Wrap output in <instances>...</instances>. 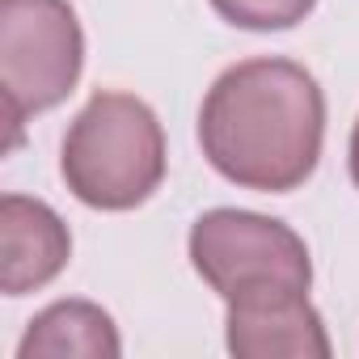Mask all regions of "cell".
<instances>
[{
	"instance_id": "6da1fadb",
	"label": "cell",
	"mask_w": 359,
	"mask_h": 359,
	"mask_svg": "<svg viewBox=\"0 0 359 359\" xmlns=\"http://www.w3.org/2000/svg\"><path fill=\"white\" fill-rule=\"evenodd\" d=\"M325 140V97L309 68L266 55L229 68L203 97L199 144L212 169L262 195L304 187Z\"/></svg>"
},
{
	"instance_id": "7a4b0ae2",
	"label": "cell",
	"mask_w": 359,
	"mask_h": 359,
	"mask_svg": "<svg viewBox=\"0 0 359 359\" xmlns=\"http://www.w3.org/2000/svg\"><path fill=\"white\" fill-rule=\"evenodd\" d=\"M60 173L85 208H140L165 177V131L152 106L118 89L93 93L64 135Z\"/></svg>"
},
{
	"instance_id": "3957f363",
	"label": "cell",
	"mask_w": 359,
	"mask_h": 359,
	"mask_svg": "<svg viewBox=\"0 0 359 359\" xmlns=\"http://www.w3.org/2000/svg\"><path fill=\"white\" fill-rule=\"evenodd\" d=\"M85 34L68 0H0V97L9 148L30 114L55 110L81 81Z\"/></svg>"
},
{
	"instance_id": "277c9868",
	"label": "cell",
	"mask_w": 359,
	"mask_h": 359,
	"mask_svg": "<svg viewBox=\"0 0 359 359\" xmlns=\"http://www.w3.org/2000/svg\"><path fill=\"white\" fill-rule=\"evenodd\" d=\"M191 262L224 304L279 292H309L313 283V262L300 233H292L283 220L237 208H216L195 220Z\"/></svg>"
},
{
	"instance_id": "5b68a950",
	"label": "cell",
	"mask_w": 359,
	"mask_h": 359,
	"mask_svg": "<svg viewBox=\"0 0 359 359\" xmlns=\"http://www.w3.org/2000/svg\"><path fill=\"white\" fill-rule=\"evenodd\" d=\"M72 258L68 224L39 199H0V287L5 296H26L47 287Z\"/></svg>"
},
{
	"instance_id": "8992f818",
	"label": "cell",
	"mask_w": 359,
	"mask_h": 359,
	"mask_svg": "<svg viewBox=\"0 0 359 359\" xmlns=\"http://www.w3.org/2000/svg\"><path fill=\"white\" fill-rule=\"evenodd\" d=\"M229 351L241 359H325L330 338L321 313L309 304V292H279L229 304Z\"/></svg>"
},
{
	"instance_id": "52a82bcc",
	"label": "cell",
	"mask_w": 359,
	"mask_h": 359,
	"mask_svg": "<svg viewBox=\"0 0 359 359\" xmlns=\"http://www.w3.org/2000/svg\"><path fill=\"white\" fill-rule=\"evenodd\" d=\"M123 351L114 317L89 300H60L43 309L26 338L18 342V359H64V355H85V359H114Z\"/></svg>"
},
{
	"instance_id": "ba28073f",
	"label": "cell",
	"mask_w": 359,
	"mask_h": 359,
	"mask_svg": "<svg viewBox=\"0 0 359 359\" xmlns=\"http://www.w3.org/2000/svg\"><path fill=\"white\" fill-rule=\"evenodd\" d=\"M317 0H212V9L241 30H292L313 13Z\"/></svg>"
},
{
	"instance_id": "9c48e42d",
	"label": "cell",
	"mask_w": 359,
	"mask_h": 359,
	"mask_svg": "<svg viewBox=\"0 0 359 359\" xmlns=\"http://www.w3.org/2000/svg\"><path fill=\"white\" fill-rule=\"evenodd\" d=\"M351 177L359 187V118H355V131H351Z\"/></svg>"
}]
</instances>
